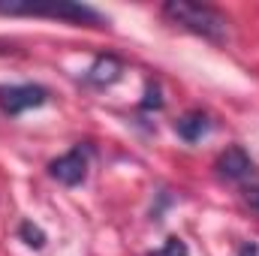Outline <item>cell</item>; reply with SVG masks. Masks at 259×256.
<instances>
[{"mask_svg": "<svg viewBox=\"0 0 259 256\" xmlns=\"http://www.w3.org/2000/svg\"><path fill=\"white\" fill-rule=\"evenodd\" d=\"M166 18H172L175 24H181L184 30L190 33H199L205 39H226V30H229V21L223 12H217L214 6L208 3H193V0H169L163 6Z\"/></svg>", "mask_w": 259, "mask_h": 256, "instance_id": "6da1fadb", "label": "cell"}, {"mask_svg": "<svg viewBox=\"0 0 259 256\" xmlns=\"http://www.w3.org/2000/svg\"><path fill=\"white\" fill-rule=\"evenodd\" d=\"M0 15H49V18H64L78 24H103V15L84 3L72 0H0Z\"/></svg>", "mask_w": 259, "mask_h": 256, "instance_id": "7a4b0ae2", "label": "cell"}, {"mask_svg": "<svg viewBox=\"0 0 259 256\" xmlns=\"http://www.w3.org/2000/svg\"><path fill=\"white\" fill-rule=\"evenodd\" d=\"M46 97H49V91L39 84H9V88H0V109L6 115H21L27 109L42 106Z\"/></svg>", "mask_w": 259, "mask_h": 256, "instance_id": "3957f363", "label": "cell"}, {"mask_svg": "<svg viewBox=\"0 0 259 256\" xmlns=\"http://www.w3.org/2000/svg\"><path fill=\"white\" fill-rule=\"evenodd\" d=\"M49 172H52V178H58L61 184H66V187L81 184V181H84V175H88V160H84L81 148H72L69 154L58 157V160L49 166Z\"/></svg>", "mask_w": 259, "mask_h": 256, "instance_id": "277c9868", "label": "cell"}, {"mask_svg": "<svg viewBox=\"0 0 259 256\" xmlns=\"http://www.w3.org/2000/svg\"><path fill=\"white\" fill-rule=\"evenodd\" d=\"M217 172L223 178H229V181H244L247 175H253V160H250V154L244 148L232 145L217 157Z\"/></svg>", "mask_w": 259, "mask_h": 256, "instance_id": "5b68a950", "label": "cell"}, {"mask_svg": "<svg viewBox=\"0 0 259 256\" xmlns=\"http://www.w3.org/2000/svg\"><path fill=\"white\" fill-rule=\"evenodd\" d=\"M121 72H124L121 61L115 55H106V58H97L94 66L88 69V81L97 84V88H109V84H115L121 78Z\"/></svg>", "mask_w": 259, "mask_h": 256, "instance_id": "8992f818", "label": "cell"}, {"mask_svg": "<svg viewBox=\"0 0 259 256\" xmlns=\"http://www.w3.org/2000/svg\"><path fill=\"white\" fill-rule=\"evenodd\" d=\"M208 130H211V121H208L205 112H187V115H181V118L175 121V133H178L184 142H199Z\"/></svg>", "mask_w": 259, "mask_h": 256, "instance_id": "52a82bcc", "label": "cell"}, {"mask_svg": "<svg viewBox=\"0 0 259 256\" xmlns=\"http://www.w3.org/2000/svg\"><path fill=\"white\" fill-rule=\"evenodd\" d=\"M18 235H21V241H24L27 247H33V250L46 247V232H42L36 223H30V220H24V223L18 226Z\"/></svg>", "mask_w": 259, "mask_h": 256, "instance_id": "ba28073f", "label": "cell"}, {"mask_svg": "<svg viewBox=\"0 0 259 256\" xmlns=\"http://www.w3.org/2000/svg\"><path fill=\"white\" fill-rule=\"evenodd\" d=\"M148 256H187V244H184L178 235H169L160 250H151Z\"/></svg>", "mask_w": 259, "mask_h": 256, "instance_id": "9c48e42d", "label": "cell"}, {"mask_svg": "<svg viewBox=\"0 0 259 256\" xmlns=\"http://www.w3.org/2000/svg\"><path fill=\"white\" fill-rule=\"evenodd\" d=\"M142 109L151 112V109H163V97H160V84L157 81H148L145 88V100H142Z\"/></svg>", "mask_w": 259, "mask_h": 256, "instance_id": "30bf717a", "label": "cell"}, {"mask_svg": "<svg viewBox=\"0 0 259 256\" xmlns=\"http://www.w3.org/2000/svg\"><path fill=\"white\" fill-rule=\"evenodd\" d=\"M244 199H247V205L259 211V187H250V190H244Z\"/></svg>", "mask_w": 259, "mask_h": 256, "instance_id": "8fae6325", "label": "cell"}, {"mask_svg": "<svg viewBox=\"0 0 259 256\" xmlns=\"http://www.w3.org/2000/svg\"><path fill=\"white\" fill-rule=\"evenodd\" d=\"M238 256H259V244L256 241H247V244L238 250Z\"/></svg>", "mask_w": 259, "mask_h": 256, "instance_id": "7c38bea8", "label": "cell"}]
</instances>
